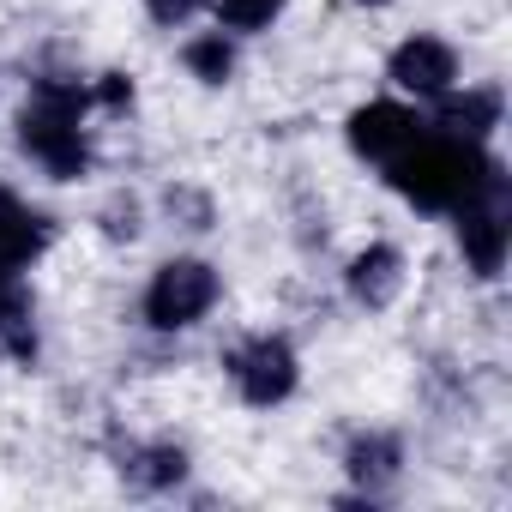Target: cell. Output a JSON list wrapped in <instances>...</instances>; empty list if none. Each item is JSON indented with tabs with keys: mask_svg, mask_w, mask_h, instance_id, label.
<instances>
[{
	"mask_svg": "<svg viewBox=\"0 0 512 512\" xmlns=\"http://www.w3.org/2000/svg\"><path fill=\"white\" fill-rule=\"evenodd\" d=\"M392 187L422 205V211H458L464 199H476L488 181H500V163L476 145V139H416L410 151H398L392 163Z\"/></svg>",
	"mask_w": 512,
	"mask_h": 512,
	"instance_id": "1",
	"label": "cell"
},
{
	"mask_svg": "<svg viewBox=\"0 0 512 512\" xmlns=\"http://www.w3.org/2000/svg\"><path fill=\"white\" fill-rule=\"evenodd\" d=\"M85 103H91L85 85H73V79H43L37 97H31L25 115H19V139H25V151H31L55 181L85 175V127H79Z\"/></svg>",
	"mask_w": 512,
	"mask_h": 512,
	"instance_id": "2",
	"label": "cell"
},
{
	"mask_svg": "<svg viewBox=\"0 0 512 512\" xmlns=\"http://www.w3.org/2000/svg\"><path fill=\"white\" fill-rule=\"evenodd\" d=\"M211 302H217V272H211L205 260H169V266L151 278V290H145V320H151L157 332H181V326H193Z\"/></svg>",
	"mask_w": 512,
	"mask_h": 512,
	"instance_id": "3",
	"label": "cell"
},
{
	"mask_svg": "<svg viewBox=\"0 0 512 512\" xmlns=\"http://www.w3.org/2000/svg\"><path fill=\"white\" fill-rule=\"evenodd\" d=\"M506 181H488L476 199L458 205V247L464 260L476 266V278H494L500 260H506Z\"/></svg>",
	"mask_w": 512,
	"mask_h": 512,
	"instance_id": "4",
	"label": "cell"
},
{
	"mask_svg": "<svg viewBox=\"0 0 512 512\" xmlns=\"http://www.w3.org/2000/svg\"><path fill=\"white\" fill-rule=\"evenodd\" d=\"M229 374L247 404H284L296 392V350L284 338H253L229 356Z\"/></svg>",
	"mask_w": 512,
	"mask_h": 512,
	"instance_id": "5",
	"label": "cell"
},
{
	"mask_svg": "<svg viewBox=\"0 0 512 512\" xmlns=\"http://www.w3.org/2000/svg\"><path fill=\"white\" fill-rule=\"evenodd\" d=\"M422 139V121L404 109V103H368L350 115V145L374 163H392L398 151H410Z\"/></svg>",
	"mask_w": 512,
	"mask_h": 512,
	"instance_id": "6",
	"label": "cell"
},
{
	"mask_svg": "<svg viewBox=\"0 0 512 512\" xmlns=\"http://www.w3.org/2000/svg\"><path fill=\"white\" fill-rule=\"evenodd\" d=\"M452 79H458V55H452L440 37H410V43H398V55H392V85H404V91H416V97H446Z\"/></svg>",
	"mask_w": 512,
	"mask_h": 512,
	"instance_id": "7",
	"label": "cell"
},
{
	"mask_svg": "<svg viewBox=\"0 0 512 512\" xmlns=\"http://www.w3.org/2000/svg\"><path fill=\"white\" fill-rule=\"evenodd\" d=\"M43 247H49V223L19 193H0V266H19L25 272Z\"/></svg>",
	"mask_w": 512,
	"mask_h": 512,
	"instance_id": "8",
	"label": "cell"
},
{
	"mask_svg": "<svg viewBox=\"0 0 512 512\" xmlns=\"http://www.w3.org/2000/svg\"><path fill=\"white\" fill-rule=\"evenodd\" d=\"M0 350L31 362L37 356V332H31V290L19 278V266H0Z\"/></svg>",
	"mask_w": 512,
	"mask_h": 512,
	"instance_id": "9",
	"label": "cell"
},
{
	"mask_svg": "<svg viewBox=\"0 0 512 512\" xmlns=\"http://www.w3.org/2000/svg\"><path fill=\"white\" fill-rule=\"evenodd\" d=\"M398 284H404V260H398L392 247H368V253H356V266H350V296H356V302L386 308V302L398 296Z\"/></svg>",
	"mask_w": 512,
	"mask_h": 512,
	"instance_id": "10",
	"label": "cell"
},
{
	"mask_svg": "<svg viewBox=\"0 0 512 512\" xmlns=\"http://www.w3.org/2000/svg\"><path fill=\"white\" fill-rule=\"evenodd\" d=\"M446 127L458 133V139H482L494 121H500V97L494 91H470V97H446Z\"/></svg>",
	"mask_w": 512,
	"mask_h": 512,
	"instance_id": "11",
	"label": "cell"
},
{
	"mask_svg": "<svg viewBox=\"0 0 512 512\" xmlns=\"http://www.w3.org/2000/svg\"><path fill=\"white\" fill-rule=\"evenodd\" d=\"M121 470H127V476H133L139 488H169V482H181L187 458H181L175 446H133Z\"/></svg>",
	"mask_w": 512,
	"mask_h": 512,
	"instance_id": "12",
	"label": "cell"
},
{
	"mask_svg": "<svg viewBox=\"0 0 512 512\" xmlns=\"http://www.w3.org/2000/svg\"><path fill=\"white\" fill-rule=\"evenodd\" d=\"M350 470H356L362 482H380V476H392V470H398V440H386V434H374V440H356V446H350Z\"/></svg>",
	"mask_w": 512,
	"mask_h": 512,
	"instance_id": "13",
	"label": "cell"
},
{
	"mask_svg": "<svg viewBox=\"0 0 512 512\" xmlns=\"http://www.w3.org/2000/svg\"><path fill=\"white\" fill-rule=\"evenodd\" d=\"M187 67H193L205 85H223V79H229V67H235V55H229V43H223V37H199V43H187Z\"/></svg>",
	"mask_w": 512,
	"mask_h": 512,
	"instance_id": "14",
	"label": "cell"
},
{
	"mask_svg": "<svg viewBox=\"0 0 512 512\" xmlns=\"http://www.w3.org/2000/svg\"><path fill=\"white\" fill-rule=\"evenodd\" d=\"M217 13H223V25H235V31H260V25H272V19L284 13V0H217Z\"/></svg>",
	"mask_w": 512,
	"mask_h": 512,
	"instance_id": "15",
	"label": "cell"
},
{
	"mask_svg": "<svg viewBox=\"0 0 512 512\" xmlns=\"http://www.w3.org/2000/svg\"><path fill=\"white\" fill-rule=\"evenodd\" d=\"M145 7H151V19H157V25H181V19L199 7V0H145Z\"/></svg>",
	"mask_w": 512,
	"mask_h": 512,
	"instance_id": "16",
	"label": "cell"
},
{
	"mask_svg": "<svg viewBox=\"0 0 512 512\" xmlns=\"http://www.w3.org/2000/svg\"><path fill=\"white\" fill-rule=\"evenodd\" d=\"M362 7H386V0H362Z\"/></svg>",
	"mask_w": 512,
	"mask_h": 512,
	"instance_id": "17",
	"label": "cell"
}]
</instances>
